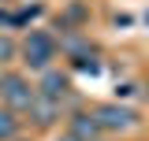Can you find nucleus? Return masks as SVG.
Listing matches in <instances>:
<instances>
[{
	"instance_id": "f257e3e1",
	"label": "nucleus",
	"mask_w": 149,
	"mask_h": 141,
	"mask_svg": "<svg viewBox=\"0 0 149 141\" xmlns=\"http://www.w3.org/2000/svg\"><path fill=\"white\" fill-rule=\"evenodd\" d=\"M19 52H22V63L34 70H49V63L56 59V41L52 34H45V30H30L26 41L19 45Z\"/></svg>"
},
{
	"instance_id": "f03ea898",
	"label": "nucleus",
	"mask_w": 149,
	"mask_h": 141,
	"mask_svg": "<svg viewBox=\"0 0 149 141\" xmlns=\"http://www.w3.org/2000/svg\"><path fill=\"white\" fill-rule=\"evenodd\" d=\"M0 100H4V108H11V111H30V104L37 100V89L22 74L8 70V74H0Z\"/></svg>"
},
{
	"instance_id": "7ed1b4c3",
	"label": "nucleus",
	"mask_w": 149,
	"mask_h": 141,
	"mask_svg": "<svg viewBox=\"0 0 149 141\" xmlns=\"http://www.w3.org/2000/svg\"><path fill=\"white\" fill-rule=\"evenodd\" d=\"M97 123H101V130H108V134H119V130H130V126L138 123V115L130 111V108L123 104H101L97 111Z\"/></svg>"
},
{
	"instance_id": "20e7f679",
	"label": "nucleus",
	"mask_w": 149,
	"mask_h": 141,
	"mask_svg": "<svg viewBox=\"0 0 149 141\" xmlns=\"http://www.w3.org/2000/svg\"><path fill=\"white\" fill-rule=\"evenodd\" d=\"M67 134H74L78 141H97L101 138V123H97V115H90V111H78V115H71V130Z\"/></svg>"
},
{
	"instance_id": "39448f33",
	"label": "nucleus",
	"mask_w": 149,
	"mask_h": 141,
	"mask_svg": "<svg viewBox=\"0 0 149 141\" xmlns=\"http://www.w3.org/2000/svg\"><path fill=\"white\" fill-rule=\"evenodd\" d=\"M67 93H71V78L60 74V70H45V78H41V97H49V100H63Z\"/></svg>"
},
{
	"instance_id": "423d86ee",
	"label": "nucleus",
	"mask_w": 149,
	"mask_h": 141,
	"mask_svg": "<svg viewBox=\"0 0 149 141\" xmlns=\"http://www.w3.org/2000/svg\"><path fill=\"white\" fill-rule=\"evenodd\" d=\"M56 115H60V100H49V97L37 93V100L30 104V119H34V126H52Z\"/></svg>"
},
{
	"instance_id": "0eeeda50",
	"label": "nucleus",
	"mask_w": 149,
	"mask_h": 141,
	"mask_svg": "<svg viewBox=\"0 0 149 141\" xmlns=\"http://www.w3.org/2000/svg\"><path fill=\"white\" fill-rule=\"evenodd\" d=\"M15 134H19V111L0 108V141H15Z\"/></svg>"
},
{
	"instance_id": "6e6552de",
	"label": "nucleus",
	"mask_w": 149,
	"mask_h": 141,
	"mask_svg": "<svg viewBox=\"0 0 149 141\" xmlns=\"http://www.w3.org/2000/svg\"><path fill=\"white\" fill-rule=\"evenodd\" d=\"M15 41H8V37H0V63H11V59H15Z\"/></svg>"
},
{
	"instance_id": "1a4fd4ad",
	"label": "nucleus",
	"mask_w": 149,
	"mask_h": 141,
	"mask_svg": "<svg viewBox=\"0 0 149 141\" xmlns=\"http://www.w3.org/2000/svg\"><path fill=\"white\" fill-rule=\"evenodd\" d=\"M56 141H78V138H74V134H60Z\"/></svg>"
}]
</instances>
